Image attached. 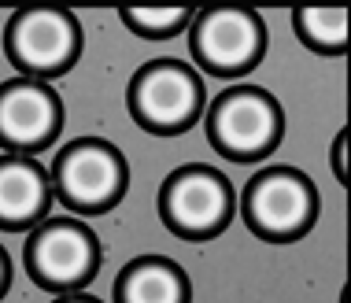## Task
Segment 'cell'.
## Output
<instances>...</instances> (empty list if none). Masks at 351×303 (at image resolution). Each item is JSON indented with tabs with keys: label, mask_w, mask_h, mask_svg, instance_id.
Masks as SVG:
<instances>
[{
	"label": "cell",
	"mask_w": 351,
	"mask_h": 303,
	"mask_svg": "<svg viewBox=\"0 0 351 303\" xmlns=\"http://www.w3.org/2000/svg\"><path fill=\"white\" fill-rule=\"evenodd\" d=\"M204 78L182 60H152L130 78V115L159 137H178L204 115Z\"/></svg>",
	"instance_id": "obj_3"
},
{
	"label": "cell",
	"mask_w": 351,
	"mask_h": 303,
	"mask_svg": "<svg viewBox=\"0 0 351 303\" xmlns=\"http://www.w3.org/2000/svg\"><path fill=\"white\" fill-rule=\"evenodd\" d=\"M348 141H351V134L344 130V134H340L337 141H333V174H337V182L340 185H351V178H348V170H344V152H348Z\"/></svg>",
	"instance_id": "obj_14"
},
{
	"label": "cell",
	"mask_w": 351,
	"mask_h": 303,
	"mask_svg": "<svg viewBox=\"0 0 351 303\" xmlns=\"http://www.w3.org/2000/svg\"><path fill=\"white\" fill-rule=\"evenodd\" d=\"M4 52L23 78H60L82 52V26L60 8H26L8 19Z\"/></svg>",
	"instance_id": "obj_7"
},
{
	"label": "cell",
	"mask_w": 351,
	"mask_h": 303,
	"mask_svg": "<svg viewBox=\"0 0 351 303\" xmlns=\"http://www.w3.org/2000/svg\"><path fill=\"white\" fill-rule=\"evenodd\" d=\"M237 196L222 170L207 163H185L167 174L159 189V219L185 241H211L233 222Z\"/></svg>",
	"instance_id": "obj_4"
},
{
	"label": "cell",
	"mask_w": 351,
	"mask_h": 303,
	"mask_svg": "<svg viewBox=\"0 0 351 303\" xmlns=\"http://www.w3.org/2000/svg\"><path fill=\"white\" fill-rule=\"evenodd\" d=\"M130 170L115 145L100 137H82L60 148L52 163V189L60 204H67L78 215L111 211L126 193Z\"/></svg>",
	"instance_id": "obj_5"
},
{
	"label": "cell",
	"mask_w": 351,
	"mask_h": 303,
	"mask_svg": "<svg viewBox=\"0 0 351 303\" xmlns=\"http://www.w3.org/2000/svg\"><path fill=\"white\" fill-rule=\"evenodd\" d=\"M52 170L34 156H0V230L23 233L49 219L52 207Z\"/></svg>",
	"instance_id": "obj_10"
},
{
	"label": "cell",
	"mask_w": 351,
	"mask_h": 303,
	"mask_svg": "<svg viewBox=\"0 0 351 303\" xmlns=\"http://www.w3.org/2000/svg\"><path fill=\"white\" fill-rule=\"evenodd\" d=\"M56 303H100L97 296H85V292H67V296H60Z\"/></svg>",
	"instance_id": "obj_16"
},
{
	"label": "cell",
	"mask_w": 351,
	"mask_h": 303,
	"mask_svg": "<svg viewBox=\"0 0 351 303\" xmlns=\"http://www.w3.org/2000/svg\"><path fill=\"white\" fill-rule=\"evenodd\" d=\"M193 289H189L185 270L174 259L163 255H141V259L126 263L115 278V303H189Z\"/></svg>",
	"instance_id": "obj_11"
},
{
	"label": "cell",
	"mask_w": 351,
	"mask_h": 303,
	"mask_svg": "<svg viewBox=\"0 0 351 303\" xmlns=\"http://www.w3.org/2000/svg\"><path fill=\"white\" fill-rule=\"evenodd\" d=\"M207 141L218 156L233 163L270 159L285 137V111L274 93L259 85H233L218 93L207 108Z\"/></svg>",
	"instance_id": "obj_1"
},
{
	"label": "cell",
	"mask_w": 351,
	"mask_h": 303,
	"mask_svg": "<svg viewBox=\"0 0 351 303\" xmlns=\"http://www.w3.org/2000/svg\"><path fill=\"white\" fill-rule=\"evenodd\" d=\"M248 230L267 244H292L318 219V189L296 167H263L241 196Z\"/></svg>",
	"instance_id": "obj_2"
},
{
	"label": "cell",
	"mask_w": 351,
	"mask_h": 303,
	"mask_svg": "<svg viewBox=\"0 0 351 303\" xmlns=\"http://www.w3.org/2000/svg\"><path fill=\"white\" fill-rule=\"evenodd\" d=\"M292 30L318 56H344L351 49V12L344 8H300L292 12Z\"/></svg>",
	"instance_id": "obj_12"
},
{
	"label": "cell",
	"mask_w": 351,
	"mask_h": 303,
	"mask_svg": "<svg viewBox=\"0 0 351 303\" xmlns=\"http://www.w3.org/2000/svg\"><path fill=\"white\" fill-rule=\"evenodd\" d=\"M189 49L204 71L218 78H241L267 56V26L263 15L248 8H207L196 12L189 26Z\"/></svg>",
	"instance_id": "obj_8"
},
{
	"label": "cell",
	"mask_w": 351,
	"mask_h": 303,
	"mask_svg": "<svg viewBox=\"0 0 351 303\" xmlns=\"http://www.w3.org/2000/svg\"><path fill=\"white\" fill-rule=\"evenodd\" d=\"M119 19L137 37H174L193 26V8H122Z\"/></svg>",
	"instance_id": "obj_13"
},
{
	"label": "cell",
	"mask_w": 351,
	"mask_h": 303,
	"mask_svg": "<svg viewBox=\"0 0 351 303\" xmlns=\"http://www.w3.org/2000/svg\"><path fill=\"white\" fill-rule=\"evenodd\" d=\"M8 285H12V259H8V252L0 248V296L8 292Z\"/></svg>",
	"instance_id": "obj_15"
},
{
	"label": "cell",
	"mask_w": 351,
	"mask_h": 303,
	"mask_svg": "<svg viewBox=\"0 0 351 303\" xmlns=\"http://www.w3.org/2000/svg\"><path fill=\"white\" fill-rule=\"evenodd\" d=\"M26 274L49 292H78L82 285H89L100 270V241L78 219H45L41 226H34L30 241L23 252Z\"/></svg>",
	"instance_id": "obj_6"
},
{
	"label": "cell",
	"mask_w": 351,
	"mask_h": 303,
	"mask_svg": "<svg viewBox=\"0 0 351 303\" xmlns=\"http://www.w3.org/2000/svg\"><path fill=\"white\" fill-rule=\"evenodd\" d=\"M340 303H351V281L344 285V296H340Z\"/></svg>",
	"instance_id": "obj_17"
},
{
	"label": "cell",
	"mask_w": 351,
	"mask_h": 303,
	"mask_svg": "<svg viewBox=\"0 0 351 303\" xmlns=\"http://www.w3.org/2000/svg\"><path fill=\"white\" fill-rule=\"evenodd\" d=\"M63 126V104L41 78H12L0 85V148L34 156L49 148Z\"/></svg>",
	"instance_id": "obj_9"
}]
</instances>
